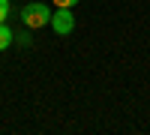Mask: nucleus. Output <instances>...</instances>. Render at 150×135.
<instances>
[{
	"label": "nucleus",
	"instance_id": "f257e3e1",
	"mask_svg": "<svg viewBox=\"0 0 150 135\" xmlns=\"http://www.w3.org/2000/svg\"><path fill=\"white\" fill-rule=\"evenodd\" d=\"M21 21H24V27H30V30L45 27V24L51 21V9H48L45 3H27L21 9Z\"/></svg>",
	"mask_w": 150,
	"mask_h": 135
},
{
	"label": "nucleus",
	"instance_id": "f03ea898",
	"mask_svg": "<svg viewBox=\"0 0 150 135\" xmlns=\"http://www.w3.org/2000/svg\"><path fill=\"white\" fill-rule=\"evenodd\" d=\"M51 30L57 36H69L75 30V18H72V9H63V6H57V12H51Z\"/></svg>",
	"mask_w": 150,
	"mask_h": 135
},
{
	"label": "nucleus",
	"instance_id": "7ed1b4c3",
	"mask_svg": "<svg viewBox=\"0 0 150 135\" xmlns=\"http://www.w3.org/2000/svg\"><path fill=\"white\" fill-rule=\"evenodd\" d=\"M12 42H15V33L6 27V21H0V51H6Z\"/></svg>",
	"mask_w": 150,
	"mask_h": 135
},
{
	"label": "nucleus",
	"instance_id": "20e7f679",
	"mask_svg": "<svg viewBox=\"0 0 150 135\" xmlns=\"http://www.w3.org/2000/svg\"><path fill=\"white\" fill-rule=\"evenodd\" d=\"M9 9H12V6H9V0H0V21H6V18H9Z\"/></svg>",
	"mask_w": 150,
	"mask_h": 135
},
{
	"label": "nucleus",
	"instance_id": "39448f33",
	"mask_svg": "<svg viewBox=\"0 0 150 135\" xmlns=\"http://www.w3.org/2000/svg\"><path fill=\"white\" fill-rule=\"evenodd\" d=\"M51 3H54V6H63V9H72L78 0H51Z\"/></svg>",
	"mask_w": 150,
	"mask_h": 135
}]
</instances>
